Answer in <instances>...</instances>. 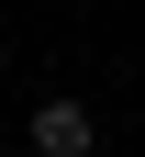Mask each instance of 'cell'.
Returning <instances> with one entry per match:
<instances>
[{
    "label": "cell",
    "instance_id": "obj_1",
    "mask_svg": "<svg viewBox=\"0 0 145 157\" xmlns=\"http://www.w3.org/2000/svg\"><path fill=\"white\" fill-rule=\"evenodd\" d=\"M23 146H34V157H89V146H100V124H89V101L45 90V101H34V124H23Z\"/></svg>",
    "mask_w": 145,
    "mask_h": 157
}]
</instances>
